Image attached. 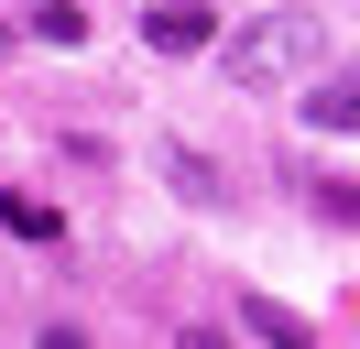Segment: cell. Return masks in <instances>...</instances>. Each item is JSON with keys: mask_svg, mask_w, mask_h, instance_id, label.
Masks as SVG:
<instances>
[{"mask_svg": "<svg viewBox=\"0 0 360 349\" xmlns=\"http://www.w3.org/2000/svg\"><path fill=\"white\" fill-rule=\"evenodd\" d=\"M284 77H316V11H262L229 33V87H284Z\"/></svg>", "mask_w": 360, "mask_h": 349, "instance_id": "6da1fadb", "label": "cell"}, {"mask_svg": "<svg viewBox=\"0 0 360 349\" xmlns=\"http://www.w3.org/2000/svg\"><path fill=\"white\" fill-rule=\"evenodd\" d=\"M142 44H153V55H207V44H219V11H207V0H153V11H142Z\"/></svg>", "mask_w": 360, "mask_h": 349, "instance_id": "7a4b0ae2", "label": "cell"}, {"mask_svg": "<svg viewBox=\"0 0 360 349\" xmlns=\"http://www.w3.org/2000/svg\"><path fill=\"white\" fill-rule=\"evenodd\" d=\"M229 317H240L262 349H316V317H295V305H284V295H262V284H240V305H229Z\"/></svg>", "mask_w": 360, "mask_h": 349, "instance_id": "3957f363", "label": "cell"}, {"mask_svg": "<svg viewBox=\"0 0 360 349\" xmlns=\"http://www.w3.org/2000/svg\"><path fill=\"white\" fill-rule=\"evenodd\" d=\"M164 174H175V196H186V208H219V164H207V153H186V142H164Z\"/></svg>", "mask_w": 360, "mask_h": 349, "instance_id": "277c9868", "label": "cell"}, {"mask_svg": "<svg viewBox=\"0 0 360 349\" xmlns=\"http://www.w3.org/2000/svg\"><path fill=\"white\" fill-rule=\"evenodd\" d=\"M0 229L11 240H66V218H55L44 196H0Z\"/></svg>", "mask_w": 360, "mask_h": 349, "instance_id": "5b68a950", "label": "cell"}, {"mask_svg": "<svg viewBox=\"0 0 360 349\" xmlns=\"http://www.w3.org/2000/svg\"><path fill=\"white\" fill-rule=\"evenodd\" d=\"M360 120V99H349V77H328V87H306V131H349Z\"/></svg>", "mask_w": 360, "mask_h": 349, "instance_id": "8992f818", "label": "cell"}, {"mask_svg": "<svg viewBox=\"0 0 360 349\" xmlns=\"http://www.w3.org/2000/svg\"><path fill=\"white\" fill-rule=\"evenodd\" d=\"M33 44H88V11L77 0H33Z\"/></svg>", "mask_w": 360, "mask_h": 349, "instance_id": "52a82bcc", "label": "cell"}, {"mask_svg": "<svg viewBox=\"0 0 360 349\" xmlns=\"http://www.w3.org/2000/svg\"><path fill=\"white\" fill-rule=\"evenodd\" d=\"M306 208L328 218V229H349V218H360V196H349V174H306Z\"/></svg>", "mask_w": 360, "mask_h": 349, "instance_id": "ba28073f", "label": "cell"}, {"mask_svg": "<svg viewBox=\"0 0 360 349\" xmlns=\"http://www.w3.org/2000/svg\"><path fill=\"white\" fill-rule=\"evenodd\" d=\"M33 349H88V327H66V317H55V327H33Z\"/></svg>", "mask_w": 360, "mask_h": 349, "instance_id": "9c48e42d", "label": "cell"}, {"mask_svg": "<svg viewBox=\"0 0 360 349\" xmlns=\"http://www.w3.org/2000/svg\"><path fill=\"white\" fill-rule=\"evenodd\" d=\"M175 349H229V327H186V338Z\"/></svg>", "mask_w": 360, "mask_h": 349, "instance_id": "30bf717a", "label": "cell"}]
</instances>
